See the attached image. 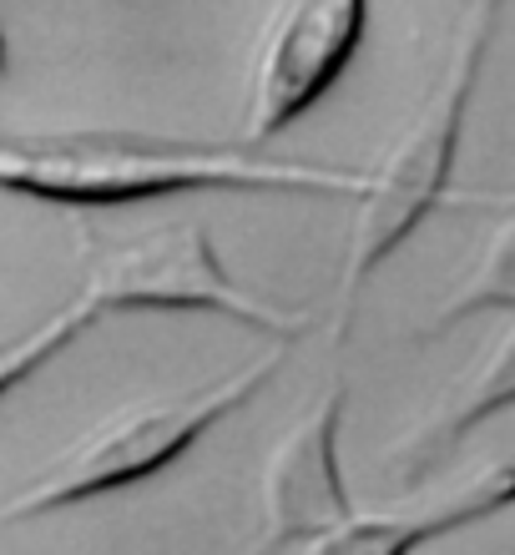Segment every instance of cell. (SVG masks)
Here are the masks:
<instances>
[{
    "label": "cell",
    "instance_id": "6da1fadb",
    "mask_svg": "<svg viewBox=\"0 0 515 555\" xmlns=\"http://www.w3.org/2000/svg\"><path fill=\"white\" fill-rule=\"evenodd\" d=\"M369 172L339 162L243 152L237 142H177L147 132H0V192L46 207H127L188 192L364 197Z\"/></svg>",
    "mask_w": 515,
    "mask_h": 555
},
{
    "label": "cell",
    "instance_id": "7a4b0ae2",
    "mask_svg": "<svg viewBox=\"0 0 515 555\" xmlns=\"http://www.w3.org/2000/svg\"><path fill=\"white\" fill-rule=\"evenodd\" d=\"M495 26H501L495 0H480L475 11H465L450 66L440 72V81H429L425 102L414 106L410 121L399 127V137L384 146V157L369 167V188L353 203L349 248H344L339 268V308H334V338L339 344L349 338L353 304H359L364 283L410 243L414 228L429 212H440L455 197L460 137H465V117H471Z\"/></svg>",
    "mask_w": 515,
    "mask_h": 555
},
{
    "label": "cell",
    "instance_id": "3957f363",
    "mask_svg": "<svg viewBox=\"0 0 515 555\" xmlns=\"http://www.w3.org/2000/svg\"><path fill=\"white\" fill-rule=\"evenodd\" d=\"M283 353L288 349H268L243 369H228L218 379L197 384V389H177V395L112 410L0 500V526H30L41 515L72 511V505L117 495V490H132V485L163 475L192 444H203L207 429H218L228 414L248 410L279 379Z\"/></svg>",
    "mask_w": 515,
    "mask_h": 555
},
{
    "label": "cell",
    "instance_id": "277c9868",
    "mask_svg": "<svg viewBox=\"0 0 515 555\" xmlns=\"http://www.w3.org/2000/svg\"><path fill=\"white\" fill-rule=\"evenodd\" d=\"M96 319L106 313H213L288 349L313 328V313L279 308L248 293L218 258L203 218H172L127 237H91L81 248V293Z\"/></svg>",
    "mask_w": 515,
    "mask_h": 555
},
{
    "label": "cell",
    "instance_id": "5b68a950",
    "mask_svg": "<svg viewBox=\"0 0 515 555\" xmlns=\"http://www.w3.org/2000/svg\"><path fill=\"white\" fill-rule=\"evenodd\" d=\"M364 26V0H288V5H273L263 15L258 46H253L248 91H243L233 142L243 152H263L313 102H324L329 87L344 76V66L359 56Z\"/></svg>",
    "mask_w": 515,
    "mask_h": 555
},
{
    "label": "cell",
    "instance_id": "8992f818",
    "mask_svg": "<svg viewBox=\"0 0 515 555\" xmlns=\"http://www.w3.org/2000/svg\"><path fill=\"white\" fill-rule=\"evenodd\" d=\"M349 414V384L334 379L268 450L258 475V541L248 555H283L288 545H319L353 520L339 465V435Z\"/></svg>",
    "mask_w": 515,
    "mask_h": 555
},
{
    "label": "cell",
    "instance_id": "52a82bcc",
    "mask_svg": "<svg viewBox=\"0 0 515 555\" xmlns=\"http://www.w3.org/2000/svg\"><path fill=\"white\" fill-rule=\"evenodd\" d=\"M515 410V319L490 338V349L475 359L460 379H450L429 410L384 450L379 469L399 490H420L429 475H440L465 439L495 414Z\"/></svg>",
    "mask_w": 515,
    "mask_h": 555
},
{
    "label": "cell",
    "instance_id": "ba28073f",
    "mask_svg": "<svg viewBox=\"0 0 515 555\" xmlns=\"http://www.w3.org/2000/svg\"><path fill=\"white\" fill-rule=\"evenodd\" d=\"M515 505V465L511 460H490L486 469H475L465 485L445 490L440 500H414L399 511H374L353 515L349 526H339L329 541L309 545V555H414L420 545L445 541L455 530L486 526L490 515H501Z\"/></svg>",
    "mask_w": 515,
    "mask_h": 555
},
{
    "label": "cell",
    "instance_id": "9c48e42d",
    "mask_svg": "<svg viewBox=\"0 0 515 555\" xmlns=\"http://www.w3.org/2000/svg\"><path fill=\"white\" fill-rule=\"evenodd\" d=\"M480 313H511L515 319V203L495 218L480 258L465 268V278H460L455 288L445 293V304L414 328V338L435 344V338L455 334L460 323L480 319Z\"/></svg>",
    "mask_w": 515,
    "mask_h": 555
},
{
    "label": "cell",
    "instance_id": "30bf717a",
    "mask_svg": "<svg viewBox=\"0 0 515 555\" xmlns=\"http://www.w3.org/2000/svg\"><path fill=\"white\" fill-rule=\"evenodd\" d=\"M96 323L102 319H96L87 304L72 298V304L56 308L51 319L30 323V328H21V334H11V338H0V399L15 395L30 374H41L56 353H66L76 338L87 334V328H96Z\"/></svg>",
    "mask_w": 515,
    "mask_h": 555
},
{
    "label": "cell",
    "instance_id": "8fae6325",
    "mask_svg": "<svg viewBox=\"0 0 515 555\" xmlns=\"http://www.w3.org/2000/svg\"><path fill=\"white\" fill-rule=\"evenodd\" d=\"M0 66H5V36H0Z\"/></svg>",
    "mask_w": 515,
    "mask_h": 555
}]
</instances>
